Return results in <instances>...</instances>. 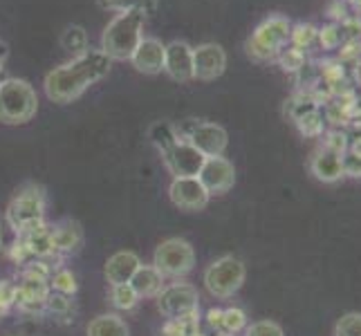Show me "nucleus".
<instances>
[{"label": "nucleus", "mask_w": 361, "mask_h": 336, "mask_svg": "<svg viewBox=\"0 0 361 336\" xmlns=\"http://www.w3.org/2000/svg\"><path fill=\"white\" fill-rule=\"evenodd\" d=\"M348 151L355 153L357 157H361V135L357 137V139H353V144H348Z\"/></svg>", "instance_id": "39"}, {"label": "nucleus", "mask_w": 361, "mask_h": 336, "mask_svg": "<svg viewBox=\"0 0 361 336\" xmlns=\"http://www.w3.org/2000/svg\"><path fill=\"white\" fill-rule=\"evenodd\" d=\"M310 173L314 175V180L323 184H334L341 182L343 175V155L328 151V148H319V151L310 157Z\"/></svg>", "instance_id": "16"}, {"label": "nucleus", "mask_w": 361, "mask_h": 336, "mask_svg": "<svg viewBox=\"0 0 361 336\" xmlns=\"http://www.w3.org/2000/svg\"><path fill=\"white\" fill-rule=\"evenodd\" d=\"M164 43L155 36H142L140 45L130 56V63L135 66L137 72L148 74V77H155L161 70H164Z\"/></svg>", "instance_id": "15"}, {"label": "nucleus", "mask_w": 361, "mask_h": 336, "mask_svg": "<svg viewBox=\"0 0 361 336\" xmlns=\"http://www.w3.org/2000/svg\"><path fill=\"white\" fill-rule=\"evenodd\" d=\"M279 61H281V66H283L285 72H298V70L305 68V54H303V49L292 47V45H288V47L283 49V52L279 54Z\"/></svg>", "instance_id": "27"}, {"label": "nucleus", "mask_w": 361, "mask_h": 336, "mask_svg": "<svg viewBox=\"0 0 361 336\" xmlns=\"http://www.w3.org/2000/svg\"><path fill=\"white\" fill-rule=\"evenodd\" d=\"M317 39L321 41V45L326 47V49H332V47H337L339 41H341V32L337 25H326V27H321L319 30V36Z\"/></svg>", "instance_id": "34"}, {"label": "nucleus", "mask_w": 361, "mask_h": 336, "mask_svg": "<svg viewBox=\"0 0 361 336\" xmlns=\"http://www.w3.org/2000/svg\"><path fill=\"white\" fill-rule=\"evenodd\" d=\"M348 3H350V7L357 11V14H361V0H348Z\"/></svg>", "instance_id": "40"}, {"label": "nucleus", "mask_w": 361, "mask_h": 336, "mask_svg": "<svg viewBox=\"0 0 361 336\" xmlns=\"http://www.w3.org/2000/svg\"><path fill=\"white\" fill-rule=\"evenodd\" d=\"M130 287L140 298H153L164 290V276L153 265H142L130 278Z\"/></svg>", "instance_id": "18"}, {"label": "nucleus", "mask_w": 361, "mask_h": 336, "mask_svg": "<svg viewBox=\"0 0 361 336\" xmlns=\"http://www.w3.org/2000/svg\"><path fill=\"white\" fill-rule=\"evenodd\" d=\"M161 159H164V166L169 168L171 175L176 178H197L204 164V155L197 151L195 146H191L189 142H178L173 144L169 151L161 153Z\"/></svg>", "instance_id": "9"}, {"label": "nucleus", "mask_w": 361, "mask_h": 336, "mask_svg": "<svg viewBox=\"0 0 361 336\" xmlns=\"http://www.w3.org/2000/svg\"><path fill=\"white\" fill-rule=\"evenodd\" d=\"M314 110H319V106L312 101V99H305V97H296L290 101V106H285V112H288V117L292 121L301 119L307 115V112H314Z\"/></svg>", "instance_id": "30"}, {"label": "nucleus", "mask_w": 361, "mask_h": 336, "mask_svg": "<svg viewBox=\"0 0 361 336\" xmlns=\"http://www.w3.org/2000/svg\"><path fill=\"white\" fill-rule=\"evenodd\" d=\"M144 18L146 16L137 9L119 11L102 34V52L110 61H130L144 36Z\"/></svg>", "instance_id": "2"}, {"label": "nucleus", "mask_w": 361, "mask_h": 336, "mask_svg": "<svg viewBox=\"0 0 361 336\" xmlns=\"http://www.w3.org/2000/svg\"><path fill=\"white\" fill-rule=\"evenodd\" d=\"M88 336H130L126 321L117 314H102L90 321Z\"/></svg>", "instance_id": "20"}, {"label": "nucleus", "mask_w": 361, "mask_h": 336, "mask_svg": "<svg viewBox=\"0 0 361 336\" xmlns=\"http://www.w3.org/2000/svg\"><path fill=\"white\" fill-rule=\"evenodd\" d=\"M247 278V267L240 258L222 256L211 263L204 271V287L216 298H231L238 292Z\"/></svg>", "instance_id": "5"}, {"label": "nucleus", "mask_w": 361, "mask_h": 336, "mask_svg": "<svg viewBox=\"0 0 361 336\" xmlns=\"http://www.w3.org/2000/svg\"><path fill=\"white\" fill-rule=\"evenodd\" d=\"M148 139L153 142V146L157 148L159 153L169 151L173 144L180 142V137L176 132V126L169 121H155L151 128H148Z\"/></svg>", "instance_id": "22"}, {"label": "nucleus", "mask_w": 361, "mask_h": 336, "mask_svg": "<svg viewBox=\"0 0 361 336\" xmlns=\"http://www.w3.org/2000/svg\"><path fill=\"white\" fill-rule=\"evenodd\" d=\"M197 180L209 191V195H225L235 184V168L227 157H207Z\"/></svg>", "instance_id": "12"}, {"label": "nucleus", "mask_w": 361, "mask_h": 336, "mask_svg": "<svg viewBox=\"0 0 361 336\" xmlns=\"http://www.w3.org/2000/svg\"><path fill=\"white\" fill-rule=\"evenodd\" d=\"M113 61L102 49H88L79 56H72L68 63L54 68L45 77V94L54 104H72L94 83L108 77Z\"/></svg>", "instance_id": "1"}, {"label": "nucleus", "mask_w": 361, "mask_h": 336, "mask_svg": "<svg viewBox=\"0 0 361 336\" xmlns=\"http://www.w3.org/2000/svg\"><path fill=\"white\" fill-rule=\"evenodd\" d=\"M334 336H361V314L348 312L343 314L337 325H334Z\"/></svg>", "instance_id": "28"}, {"label": "nucleus", "mask_w": 361, "mask_h": 336, "mask_svg": "<svg viewBox=\"0 0 361 336\" xmlns=\"http://www.w3.org/2000/svg\"><path fill=\"white\" fill-rule=\"evenodd\" d=\"M153 267L164 278H182L195 267V251L184 238H169L155 249Z\"/></svg>", "instance_id": "6"}, {"label": "nucleus", "mask_w": 361, "mask_h": 336, "mask_svg": "<svg viewBox=\"0 0 361 336\" xmlns=\"http://www.w3.org/2000/svg\"><path fill=\"white\" fill-rule=\"evenodd\" d=\"M290 36H292L290 18L281 14H271L260 23L252 32V36L247 39L245 43L247 56L256 61V63L276 61L283 49L290 45Z\"/></svg>", "instance_id": "3"}, {"label": "nucleus", "mask_w": 361, "mask_h": 336, "mask_svg": "<svg viewBox=\"0 0 361 336\" xmlns=\"http://www.w3.org/2000/svg\"><path fill=\"white\" fill-rule=\"evenodd\" d=\"M227 70V52L218 43H202L193 47V79L216 81Z\"/></svg>", "instance_id": "11"}, {"label": "nucleus", "mask_w": 361, "mask_h": 336, "mask_svg": "<svg viewBox=\"0 0 361 336\" xmlns=\"http://www.w3.org/2000/svg\"><path fill=\"white\" fill-rule=\"evenodd\" d=\"M294 123H296V128L301 130L305 137H319V135L323 132V115H321L319 110L307 112L305 117L296 119Z\"/></svg>", "instance_id": "29"}, {"label": "nucleus", "mask_w": 361, "mask_h": 336, "mask_svg": "<svg viewBox=\"0 0 361 336\" xmlns=\"http://www.w3.org/2000/svg\"><path fill=\"white\" fill-rule=\"evenodd\" d=\"M247 325V314L238 307H229L220 314V330L227 334H235L240 332Z\"/></svg>", "instance_id": "26"}, {"label": "nucleus", "mask_w": 361, "mask_h": 336, "mask_svg": "<svg viewBox=\"0 0 361 336\" xmlns=\"http://www.w3.org/2000/svg\"><path fill=\"white\" fill-rule=\"evenodd\" d=\"M186 142H189L191 146H195L204 157H220L222 153L227 151L229 135H227L225 128L218 126V123L200 119Z\"/></svg>", "instance_id": "13"}, {"label": "nucleus", "mask_w": 361, "mask_h": 336, "mask_svg": "<svg viewBox=\"0 0 361 336\" xmlns=\"http://www.w3.org/2000/svg\"><path fill=\"white\" fill-rule=\"evenodd\" d=\"M52 287L61 294H74L77 292V278L72 276L70 271H56L54 278H52Z\"/></svg>", "instance_id": "32"}, {"label": "nucleus", "mask_w": 361, "mask_h": 336, "mask_svg": "<svg viewBox=\"0 0 361 336\" xmlns=\"http://www.w3.org/2000/svg\"><path fill=\"white\" fill-rule=\"evenodd\" d=\"M0 249H3V227H0Z\"/></svg>", "instance_id": "41"}, {"label": "nucleus", "mask_w": 361, "mask_h": 336, "mask_svg": "<svg viewBox=\"0 0 361 336\" xmlns=\"http://www.w3.org/2000/svg\"><path fill=\"white\" fill-rule=\"evenodd\" d=\"M11 303H16V287L9 282H0V309H5Z\"/></svg>", "instance_id": "36"}, {"label": "nucleus", "mask_w": 361, "mask_h": 336, "mask_svg": "<svg viewBox=\"0 0 361 336\" xmlns=\"http://www.w3.org/2000/svg\"><path fill=\"white\" fill-rule=\"evenodd\" d=\"M61 47L74 56L88 52V34L81 25H68L66 32L61 34Z\"/></svg>", "instance_id": "23"}, {"label": "nucleus", "mask_w": 361, "mask_h": 336, "mask_svg": "<svg viewBox=\"0 0 361 336\" xmlns=\"http://www.w3.org/2000/svg\"><path fill=\"white\" fill-rule=\"evenodd\" d=\"M43 211H45V195L39 186H27L20 191L7 209V222L16 231H30L43 224Z\"/></svg>", "instance_id": "7"}, {"label": "nucleus", "mask_w": 361, "mask_h": 336, "mask_svg": "<svg viewBox=\"0 0 361 336\" xmlns=\"http://www.w3.org/2000/svg\"><path fill=\"white\" fill-rule=\"evenodd\" d=\"M97 5L106 11H142L144 16L155 14L159 7V0H97Z\"/></svg>", "instance_id": "21"}, {"label": "nucleus", "mask_w": 361, "mask_h": 336, "mask_svg": "<svg viewBox=\"0 0 361 336\" xmlns=\"http://www.w3.org/2000/svg\"><path fill=\"white\" fill-rule=\"evenodd\" d=\"M157 307L159 312L169 316V318H182L195 314L197 307H200V296L197 290L189 282H176L169 285L159 294H157Z\"/></svg>", "instance_id": "8"}, {"label": "nucleus", "mask_w": 361, "mask_h": 336, "mask_svg": "<svg viewBox=\"0 0 361 336\" xmlns=\"http://www.w3.org/2000/svg\"><path fill=\"white\" fill-rule=\"evenodd\" d=\"M39 97L25 79H5L0 83V121L7 126H23L36 117Z\"/></svg>", "instance_id": "4"}, {"label": "nucleus", "mask_w": 361, "mask_h": 336, "mask_svg": "<svg viewBox=\"0 0 361 336\" xmlns=\"http://www.w3.org/2000/svg\"><path fill=\"white\" fill-rule=\"evenodd\" d=\"M52 233V247L54 251H66L72 254L83 244V231L77 222L66 220V222H59L54 229H49Z\"/></svg>", "instance_id": "19"}, {"label": "nucleus", "mask_w": 361, "mask_h": 336, "mask_svg": "<svg viewBox=\"0 0 361 336\" xmlns=\"http://www.w3.org/2000/svg\"><path fill=\"white\" fill-rule=\"evenodd\" d=\"M343 175L345 178H355V180L361 178V157H357L350 151L343 153Z\"/></svg>", "instance_id": "35"}, {"label": "nucleus", "mask_w": 361, "mask_h": 336, "mask_svg": "<svg viewBox=\"0 0 361 336\" xmlns=\"http://www.w3.org/2000/svg\"><path fill=\"white\" fill-rule=\"evenodd\" d=\"M140 267H142V260L135 251H117L108 258L104 276L110 282V287H115V285L130 282V278L135 276V271Z\"/></svg>", "instance_id": "17"}, {"label": "nucleus", "mask_w": 361, "mask_h": 336, "mask_svg": "<svg viewBox=\"0 0 361 336\" xmlns=\"http://www.w3.org/2000/svg\"><path fill=\"white\" fill-rule=\"evenodd\" d=\"M47 307L49 309H59V312H66L70 307V303L66 301V296H49L47 298Z\"/></svg>", "instance_id": "38"}, {"label": "nucleus", "mask_w": 361, "mask_h": 336, "mask_svg": "<svg viewBox=\"0 0 361 336\" xmlns=\"http://www.w3.org/2000/svg\"><path fill=\"white\" fill-rule=\"evenodd\" d=\"M319 36V27H314L312 23H298L292 25V36H290V45L298 47V49H307L317 41Z\"/></svg>", "instance_id": "24"}, {"label": "nucleus", "mask_w": 361, "mask_h": 336, "mask_svg": "<svg viewBox=\"0 0 361 336\" xmlns=\"http://www.w3.org/2000/svg\"><path fill=\"white\" fill-rule=\"evenodd\" d=\"M323 148H328V151H334V153L343 155L348 151V137H345V132H339V130L328 132L326 139H323Z\"/></svg>", "instance_id": "33"}, {"label": "nucleus", "mask_w": 361, "mask_h": 336, "mask_svg": "<svg viewBox=\"0 0 361 336\" xmlns=\"http://www.w3.org/2000/svg\"><path fill=\"white\" fill-rule=\"evenodd\" d=\"M245 336H285V332L274 321H256L247 328Z\"/></svg>", "instance_id": "31"}, {"label": "nucleus", "mask_w": 361, "mask_h": 336, "mask_svg": "<svg viewBox=\"0 0 361 336\" xmlns=\"http://www.w3.org/2000/svg\"><path fill=\"white\" fill-rule=\"evenodd\" d=\"M110 301L117 309H133L140 301V296L135 294V290L130 287V282H123V285H115L113 292H110Z\"/></svg>", "instance_id": "25"}, {"label": "nucleus", "mask_w": 361, "mask_h": 336, "mask_svg": "<svg viewBox=\"0 0 361 336\" xmlns=\"http://www.w3.org/2000/svg\"><path fill=\"white\" fill-rule=\"evenodd\" d=\"M164 72L173 81H193V47L186 41H171L164 47Z\"/></svg>", "instance_id": "14"}, {"label": "nucleus", "mask_w": 361, "mask_h": 336, "mask_svg": "<svg viewBox=\"0 0 361 336\" xmlns=\"http://www.w3.org/2000/svg\"><path fill=\"white\" fill-rule=\"evenodd\" d=\"M169 197L180 211L186 213H197L207 209L211 195L197 178H173L169 186Z\"/></svg>", "instance_id": "10"}, {"label": "nucleus", "mask_w": 361, "mask_h": 336, "mask_svg": "<svg viewBox=\"0 0 361 336\" xmlns=\"http://www.w3.org/2000/svg\"><path fill=\"white\" fill-rule=\"evenodd\" d=\"M7 58H9V45L7 43H3L0 41V83H3L5 79H9L7 77Z\"/></svg>", "instance_id": "37"}]
</instances>
